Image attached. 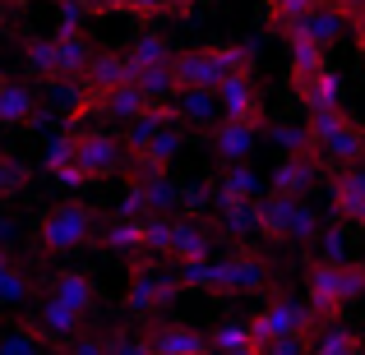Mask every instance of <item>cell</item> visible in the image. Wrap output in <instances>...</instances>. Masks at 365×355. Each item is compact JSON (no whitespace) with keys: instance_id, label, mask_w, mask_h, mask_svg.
<instances>
[{"instance_id":"bcb514c9","label":"cell","mask_w":365,"mask_h":355,"mask_svg":"<svg viewBox=\"0 0 365 355\" xmlns=\"http://www.w3.org/2000/svg\"><path fill=\"white\" fill-rule=\"evenodd\" d=\"M333 5H338L342 14H347V23H356V18L365 14V0H333Z\"/></svg>"},{"instance_id":"484cf974","label":"cell","mask_w":365,"mask_h":355,"mask_svg":"<svg viewBox=\"0 0 365 355\" xmlns=\"http://www.w3.org/2000/svg\"><path fill=\"white\" fill-rule=\"evenodd\" d=\"M93 51H98V46H93L83 33H56V65H61V79H79V74L88 70Z\"/></svg>"},{"instance_id":"6da1fadb","label":"cell","mask_w":365,"mask_h":355,"mask_svg":"<svg viewBox=\"0 0 365 355\" xmlns=\"http://www.w3.org/2000/svg\"><path fill=\"white\" fill-rule=\"evenodd\" d=\"M361 291H365V267L361 263H314L310 267V300L305 304L319 314V323H329Z\"/></svg>"},{"instance_id":"836d02e7","label":"cell","mask_w":365,"mask_h":355,"mask_svg":"<svg viewBox=\"0 0 365 355\" xmlns=\"http://www.w3.org/2000/svg\"><path fill=\"white\" fill-rule=\"evenodd\" d=\"M217 213H222L227 235H259V203H232V208H217Z\"/></svg>"},{"instance_id":"f5cc1de1","label":"cell","mask_w":365,"mask_h":355,"mask_svg":"<svg viewBox=\"0 0 365 355\" xmlns=\"http://www.w3.org/2000/svg\"><path fill=\"white\" fill-rule=\"evenodd\" d=\"M361 267H365V258H361Z\"/></svg>"},{"instance_id":"8fae6325","label":"cell","mask_w":365,"mask_h":355,"mask_svg":"<svg viewBox=\"0 0 365 355\" xmlns=\"http://www.w3.org/2000/svg\"><path fill=\"white\" fill-rule=\"evenodd\" d=\"M46 295H51V300H61L65 309L83 314V319L98 309V282H93V272H79V267L56 272L51 282H46Z\"/></svg>"},{"instance_id":"30bf717a","label":"cell","mask_w":365,"mask_h":355,"mask_svg":"<svg viewBox=\"0 0 365 355\" xmlns=\"http://www.w3.org/2000/svg\"><path fill=\"white\" fill-rule=\"evenodd\" d=\"M208 143H213V157L222 166H241V161L255 152L259 143V124H245V120H217L208 129Z\"/></svg>"},{"instance_id":"ac0fdd59","label":"cell","mask_w":365,"mask_h":355,"mask_svg":"<svg viewBox=\"0 0 365 355\" xmlns=\"http://www.w3.org/2000/svg\"><path fill=\"white\" fill-rule=\"evenodd\" d=\"M79 79H83V88H88L93 97H102V92H111V88H120V83H130L134 74H130V60H125L120 51H93L88 70H83Z\"/></svg>"},{"instance_id":"7402d4cb","label":"cell","mask_w":365,"mask_h":355,"mask_svg":"<svg viewBox=\"0 0 365 355\" xmlns=\"http://www.w3.org/2000/svg\"><path fill=\"white\" fill-rule=\"evenodd\" d=\"M296 28H301V33L310 37V42H319L324 51H329V46L338 42L342 33H347V14H342V9L333 5V0H319V5H314L310 14H305L301 23H296Z\"/></svg>"},{"instance_id":"cb8c5ba5","label":"cell","mask_w":365,"mask_h":355,"mask_svg":"<svg viewBox=\"0 0 365 355\" xmlns=\"http://www.w3.org/2000/svg\"><path fill=\"white\" fill-rule=\"evenodd\" d=\"M153 107V102L148 97H143V88H139V83H120V88H111V92H102V97H98V111H102V116H107V120H134V116H143V111H148Z\"/></svg>"},{"instance_id":"8d00e7d4","label":"cell","mask_w":365,"mask_h":355,"mask_svg":"<svg viewBox=\"0 0 365 355\" xmlns=\"http://www.w3.org/2000/svg\"><path fill=\"white\" fill-rule=\"evenodd\" d=\"M208 346H213L217 355H232V351L255 346V341H250V328H245V323H222V328L208 337Z\"/></svg>"},{"instance_id":"ba28073f","label":"cell","mask_w":365,"mask_h":355,"mask_svg":"<svg viewBox=\"0 0 365 355\" xmlns=\"http://www.w3.org/2000/svg\"><path fill=\"white\" fill-rule=\"evenodd\" d=\"M217 107H222V120H245V124L264 120V97H259L250 74H227L217 83Z\"/></svg>"},{"instance_id":"1f68e13d","label":"cell","mask_w":365,"mask_h":355,"mask_svg":"<svg viewBox=\"0 0 365 355\" xmlns=\"http://www.w3.org/2000/svg\"><path fill=\"white\" fill-rule=\"evenodd\" d=\"M314 5H319V0H264V14H268V23H273L277 33H287V28L301 23Z\"/></svg>"},{"instance_id":"ee69618b","label":"cell","mask_w":365,"mask_h":355,"mask_svg":"<svg viewBox=\"0 0 365 355\" xmlns=\"http://www.w3.org/2000/svg\"><path fill=\"white\" fill-rule=\"evenodd\" d=\"M111 355H153L148 351V341L143 337H134V332H111Z\"/></svg>"},{"instance_id":"c3c4849f","label":"cell","mask_w":365,"mask_h":355,"mask_svg":"<svg viewBox=\"0 0 365 355\" xmlns=\"http://www.w3.org/2000/svg\"><path fill=\"white\" fill-rule=\"evenodd\" d=\"M356 46H361V60H365V18L356 23Z\"/></svg>"},{"instance_id":"d6a6232c","label":"cell","mask_w":365,"mask_h":355,"mask_svg":"<svg viewBox=\"0 0 365 355\" xmlns=\"http://www.w3.org/2000/svg\"><path fill=\"white\" fill-rule=\"evenodd\" d=\"M268 139H273L277 148L287 152V157H296V152H305V157H314L310 124H273V129H268Z\"/></svg>"},{"instance_id":"f907efd6","label":"cell","mask_w":365,"mask_h":355,"mask_svg":"<svg viewBox=\"0 0 365 355\" xmlns=\"http://www.w3.org/2000/svg\"><path fill=\"white\" fill-rule=\"evenodd\" d=\"M5 267H9V254H5V249H0V272H5Z\"/></svg>"},{"instance_id":"7bdbcfd3","label":"cell","mask_w":365,"mask_h":355,"mask_svg":"<svg viewBox=\"0 0 365 355\" xmlns=\"http://www.w3.org/2000/svg\"><path fill=\"white\" fill-rule=\"evenodd\" d=\"M65 355H111V341L107 337H70L65 341Z\"/></svg>"},{"instance_id":"5bb4252c","label":"cell","mask_w":365,"mask_h":355,"mask_svg":"<svg viewBox=\"0 0 365 355\" xmlns=\"http://www.w3.org/2000/svg\"><path fill=\"white\" fill-rule=\"evenodd\" d=\"M143 341H148L153 355H208L213 351L204 332L185 328V323H158V328L143 332Z\"/></svg>"},{"instance_id":"e0dca14e","label":"cell","mask_w":365,"mask_h":355,"mask_svg":"<svg viewBox=\"0 0 365 355\" xmlns=\"http://www.w3.org/2000/svg\"><path fill=\"white\" fill-rule=\"evenodd\" d=\"M37 111H42V97H37L33 83H19L0 74V124H33Z\"/></svg>"},{"instance_id":"f6af8a7d","label":"cell","mask_w":365,"mask_h":355,"mask_svg":"<svg viewBox=\"0 0 365 355\" xmlns=\"http://www.w3.org/2000/svg\"><path fill=\"white\" fill-rule=\"evenodd\" d=\"M70 5H79L83 14H111V9H116V0H70Z\"/></svg>"},{"instance_id":"3957f363","label":"cell","mask_w":365,"mask_h":355,"mask_svg":"<svg viewBox=\"0 0 365 355\" xmlns=\"http://www.w3.org/2000/svg\"><path fill=\"white\" fill-rule=\"evenodd\" d=\"M259 235L277 240V245H305V240L319 235V217L305 198L268 194L259 198Z\"/></svg>"},{"instance_id":"f1b7e54d","label":"cell","mask_w":365,"mask_h":355,"mask_svg":"<svg viewBox=\"0 0 365 355\" xmlns=\"http://www.w3.org/2000/svg\"><path fill=\"white\" fill-rule=\"evenodd\" d=\"M287 46H292V74H310V70H319V65H329L324 60V46L310 42L296 23L287 28Z\"/></svg>"},{"instance_id":"7a4b0ae2","label":"cell","mask_w":365,"mask_h":355,"mask_svg":"<svg viewBox=\"0 0 365 355\" xmlns=\"http://www.w3.org/2000/svg\"><path fill=\"white\" fill-rule=\"evenodd\" d=\"M88 240H98V213L88 203H56L37 222V249L42 254H70V249H83Z\"/></svg>"},{"instance_id":"9c48e42d","label":"cell","mask_w":365,"mask_h":355,"mask_svg":"<svg viewBox=\"0 0 365 355\" xmlns=\"http://www.w3.org/2000/svg\"><path fill=\"white\" fill-rule=\"evenodd\" d=\"M171 74H176V88H208L217 92L222 83V70L213 60V46H190V51L171 55Z\"/></svg>"},{"instance_id":"83f0119b","label":"cell","mask_w":365,"mask_h":355,"mask_svg":"<svg viewBox=\"0 0 365 355\" xmlns=\"http://www.w3.org/2000/svg\"><path fill=\"white\" fill-rule=\"evenodd\" d=\"M0 355H46V337L33 323H14L0 332Z\"/></svg>"},{"instance_id":"4fadbf2b","label":"cell","mask_w":365,"mask_h":355,"mask_svg":"<svg viewBox=\"0 0 365 355\" xmlns=\"http://www.w3.org/2000/svg\"><path fill=\"white\" fill-rule=\"evenodd\" d=\"M171 116H176L180 129H213L222 120V107H217V92L208 88H180L171 97Z\"/></svg>"},{"instance_id":"2e32d148","label":"cell","mask_w":365,"mask_h":355,"mask_svg":"<svg viewBox=\"0 0 365 355\" xmlns=\"http://www.w3.org/2000/svg\"><path fill=\"white\" fill-rule=\"evenodd\" d=\"M33 323L37 332H42L46 341H70V337H79V328H83V314H74V309H65L61 300H51V295H42L37 300V309H33Z\"/></svg>"},{"instance_id":"b9f144b4","label":"cell","mask_w":365,"mask_h":355,"mask_svg":"<svg viewBox=\"0 0 365 355\" xmlns=\"http://www.w3.org/2000/svg\"><path fill=\"white\" fill-rule=\"evenodd\" d=\"M259 355H310V337H273L259 346Z\"/></svg>"},{"instance_id":"60d3db41","label":"cell","mask_w":365,"mask_h":355,"mask_svg":"<svg viewBox=\"0 0 365 355\" xmlns=\"http://www.w3.org/2000/svg\"><path fill=\"white\" fill-rule=\"evenodd\" d=\"M70 161H74V129H65L61 139H51V148H46L42 166H46V171H51V176H56V171H65V166H70Z\"/></svg>"},{"instance_id":"603a6c76","label":"cell","mask_w":365,"mask_h":355,"mask_svg":"<svg viewBox=\"0 0 365 355\" xmlns=\"http://www.w3.org/2000/svg\"><path fill=\"white\" fill-rule=\"evenodd\" d=\"M120 55L130 60V74H139V70H153V65H171V55H176V51H171V42L158 33V28H143V33L134 37Z\"/></svg>"},{"instance_id":"d4e9b609","label":"cell","mask_w":365,"mask_h":355,"mask_svg":"<svg viewBox=\"0 0 365 355\" xmlns=\"http://www.w3.org/2000/svg\"><path fill=\"white\" fill-rule=\"evenodd\" d=\"M361 351H365L361 332L347 328V323H333V319L310 337V355H361Z\"/></svg>"},{"instance_id":"ffe728a7","label":"cell","mask_w":365,"mask_h":355,"mask_svg":"<svg viewBox=\"0 0 365 355\" xmlns=\"http://www.w3.org/2000/svg\"><path fill=\"white\" fill-rule=\"evenodd\" d=\"M292 83H296V97L305 102V111H329V107H338L342 83H338V74H333L329 65H319V70H310V74H292Z\"/></svg>"},{"instance_id":"d590c367","label":"cell","mask_w":365,"mask_h":355,"mask_svg":"<svg viewBox=\"0 0 365 355\" xmlns=\"http://www.w3.org/2000/svg\"><path fill=\"white\" fill-rule=\"evenodd\" d=\"M213 60H217V70H222V79L227 74H250L255 70V46H213Z\"/></svg>"},{"instance_id":"d6986e66","label":"cell","mask_w":365,"mask_h":355,"mask_svg":"<svg viewBox=\"0 0 365 355\" xmlns=\"http://www.w3.org/2000/svg\"><path fill=\"white\" fill-rule=\"evenodd\" d=\"M329 194H333V213L347 217V222H361V213H365V166H338Z\"/></svg>"},{"instance_id":"ab89813d","label":"cell","mask_w":365,"mask_h":355,"mask_svg":"<svg viewBox=\"0 0 365 355\" xmlns=\"http://www.w3.org/2000/svg\"><path fill=\"white\" fill-rule=\"evenodd\" d=\"M167 245H171V217H143V249L167 254Z\"/></svg>"},{"instance_id":"277c9868","label":"cell","mask_w":365,"mask_h":355,"mask_svg":"<svg viewBox=\"0 0 365 355\" xmlns=\"http://www.w3.org/2000/svg\"><path fill=\"white\" fill-rule=\"evenodd\" d=\"M245 328H250V341H255V346H268L273 337H314L319 314H314L310 304L287 300V295H282V300H273L268 309H259Z\"/></svg>"},{"instance_id":"74e56055","label":"cell","mask_w":365,"mask_h":355,"mask_svg":"<svg viewBox=\"0 0 365 355\" xmlns=\"http://www.w3.org/2000/svg\"><path fill=\"white\" fill-rule=\"evenodd\" d=\"M314 249H319V263H347V231L342 226L319 231L314 235Z\"/></svg>"},{"instance_id":"52a82bcc","label":"cell","mask_w":365,"mask_h":355,"mask_svg":"<svg viewBox=\"0 0 365 355\" xmlns=\"http://www.w3.org/2000/svg\"><path fill=\"white\" fill-rule=\"evenodd\" d=\"M176 295H180V277L162 272V267H139V272H134V282H130L125 304H130L134 314H158V309H167Z\"/></svg>"},{"instance_id":"9a60e30c","label":"cell","mask_w":365,"mask_h":355,"mask_svg":"<svg viewBox=\"0 0 365 355\" xmlns=\"http://www.w3.org/2000/svg\"><path fill=\"white\" fill-rule=\"evenodd\" d=\"M319 180V157H305V152H296V157H282L273 166V180H268V189L273 194H287V198H305V189Z\"/></svg>"},{"instance_id":"7dc6e473","label":"cell","mask_w":365,"mask_h":355,"mask_svg":"<svg viewBox=\"0 0 365 355\" xmlns=\"http://www.w3.org/2000/svg\"><path fill=\"white\" fill-rule=\"evenodd\" d=\"M9 235H19V222H9V217H0V240H9Z\"/></svg>"},{"instance_id":"f35d334b","label":"cell","mask_w":365,"mask_h":355,"mask_svg":"<svg viewBox=\"0 0 365 355\" xmlns=\"http://www.w3.org/2000/svg\"><path fill=\"white\" fill-rule=\"evenodd\" d=\"M24 185H28V166L19 157H9V152H0V198L19 194Z\"/></svg>"},{"instance_id":"44dd1931","label":"cell","mask_w":365,"mask_h":355,"mask_svg":"<svg viewBox=\"0 0 365 355\" xmlns=\"http://www.w3.org/2000/svg\"><path fill=\"white\" fill-rule=\"evenodd\" d=\"M264 198V180L255 176V171L245 166H227V176L213 185V203L217 208H232V203H259Z\"/></svg>"},{"instance_id":"681fc988","label":"cell","mask_w":365,"mask_h":355,"mask_svg":"<svg viewBox=\"0 0 365 355\" xmlns=\"http://www.w3.org/2000/svg\"><path fill=\"white\" fill-rule=\"evenodd\" d=\"M0 5H9V9H24V5H28V0H0Z\"/></svg>"},{"instance_id":"f546056e","label":"cell","mask_w":365,"mask_h":355,"mask_svg":"<svg viewBox=\"0 0 365 355\" xmlns=\"http://www.w3.org/2000/svg\"><path fill=\"white\" fill-rule=\"evenodd\" d=\"M116 9H125L130 18H185L190 9H195V0H116Z\"/></svg>"},{"instance_id":"8992f818","label":"cell","mask_w":365,"mask_h":355,"mask_svg":"<svg viewBox=\"0 0 365 355\" xmlns=\"http://www.w3.org/2000/svg\"><path fill=\"white\" fill-rule=\"evenodd\" d=\"M268 286V267L259 254H250V249H236V254H227L222 263H213V282H208V291L217 295H255Z\"/></svg>"},{"instance_id":"5b68a950","label":"cell","mask_w":365,"mask_h":355,"mask_svg":"<svg viewBox=\"0 0 365 355\" xmlns=\"http://www.w3.org/2000/svg\"><path fill=\"white\" fill-rule=\"evenodd\" d=\"M74 166L83 171V180H107L125 166V143L107 129H74Z\"/></svg>"},{"instance_id":"e575fe53","label":"cell","mask_w":365,"mask_h":355,"mask_svg":"<svg viewBox=\"0 0 365 355\" xmlns=\"http://www.w3.org/2000/svg\"><path fill=\"white\" fill-rule=\"evenodd\" d=\"M28 295H33V282H28V272L9 263L5 272H0V309H14V304L28 300Z\"/></svg>"},{"instance_id":"816d5d0a","label":"cell","mask_w":365,"mask_h":355,"mask_svg":"<svg viewBox=\"0 0 365 355\" xmlns=\"http://www.w3.org/2000/svg\"><path fill=\"white\" fill-rule=\"evenodd\" d=\"M361 231H365V213H361Z\"/></svg>"},{"instance_id":"4316f807","label":"cell","mask_w":365,"mask_h":355,"mask_svg":"<svg viewBox=\"0 0 365 355\" xmlns=\"http://www.w3.org/2000/svg\"><path fill=\"white\" fill-rule=\"evenodd\" d=\"M98 245L111 254H143V217H116L107 235H98Z\"/></svg>"},{"instance_id":"7c38bea8","label":"cell","mask_w":365,"mask_h":355,"mask_svg":"<svg viewBox=\"0 0 365 355\" xmlns=\"http://www.w3.org/2000/svg\"><path fill=\"white\" fill-rule=\"evenodd\" d=\"M213 254V231L208 222L199 217H171V245H167V258L176 263H199V258Z\"/></svg>"},{"instance_id":"4dcf8cb0","label":"cell","mask_w":365,"mask_h":355,"mask_svg":"<svg viewBox=\"0 0 365 355\" xmlns=\"http://www.w3.org/2000/svg\"><path fill=\"white\" fill-rule=\"evenodd\" d=\"M24 65L42 79H61V65H56V37H28L24 42Z\"/></svg>"}]
</instances>
